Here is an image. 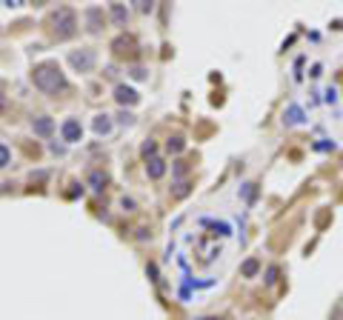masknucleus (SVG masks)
Listing matches in <instances>:
<instances>
[{
  "label": "nucleus",
  "instance_id": "nucleus-1",
  "mask_svg": "<svg viewBox=\"0 0 343 320\" xmlns=\"http://www.w3.org/2000/svg\"><path fill=\"white\" fill-rule=\"evenodd\" d=\"M32 83H35L43 95H57V92L66 89V77H63L60 66L54 60L37 63L35 69H32Z\"/></svg>",
  "mask_w": 343,
  "mask_h": 320
},
{
  "label": "nucleus",
  "instance_id": "nucleus-2",
  "mask_svg": "<svg viewBox=\"0 0 343 320\" xmlns=\"http://www.w3.org/2000/svg\"><path fill=\"white\" fill-rule=\"evenodd\" d=\"M52 29H54V35L60 37V40H66V37L75 35V32H78V15H75V9L60 6V9L52 15Z\"/></svg>",
  "mask_w": 343,
  "mask_h": 320
},
{
  "label": "nucleus",
  "instance_id": "nucleus-3",
  "mask_svg": "<svg viewBox=\"0 0 343 320\" xmlns=\"http://www.w3.org/2000/svg\"><path fill=\"white\" fill-rule=\"evenodd\" d=\"M69 63L75 66V71H92L97 63V54H95V49H80V52L69 54Z\"/></svg>",
  "mask_w": 343,
  "mask_h": 320
},
{
  "label": "nucleus",
  "instance_id": "nucleus-4",
  "mask_svg": "<svg viewBox=\"0 0 343 320\" xmlns=\"http://www.w3.org/2000/svg\"><path fill=\"white\" fill-rule=\"evenodd\" d=\"M114 100L120 103V106H134L138 100H141V95L132 89V86H126V83H120V86H114Z\"/></svg>",
  "mask_w": 343,
  "mask_h": 320
},
{
  "label": "nucleus",
  "instance_id": "nucleus-5",
  "mask_svg": "<svg viewBox=\"0 0 343 320\" xmlns=\"http://www.w3.org/2000/svg\"><path fill=\"white\" fill-rule=\"evenodd\" d=\"M112 49H114L117 57H132V54H134V40H132V37H126V35H120L112 43Z\"/></svg>",
  "mask_w": 343,
  "mask_h": 320
},
{
  "label": "nucleus",
  "instance_id": "nucleus-6",
  "mask_svg": "<svg viewBox=\"0 0 343 320\" xmlns=\"http://www.w3.org/2000/svg\"><path fill=\"white\" fill-rule=\"evenodd\" d=\"M32 132L40 134V137H49V134L54 132V120L52 117H35V120H32Z\"/></svg>",
  "mask_w": 343,
  "mask_h": 320
},
{
  "label": "nucleus",
  "instance_id": "nucleus-7",
  "mask_svg": "<svg viewBox=\"0 0 343 320\" xmlns=\"http://www.w3.org/2000/svg\"><path fill=\"white\" fill-rule=\"evenodd\" d=\"M60 132H63V140H66V143H75V140H80V134H83V129H80V123H78V120H66Z\"/></svg>",
  "mask_w": 343,
  "mask_h": 320
},
{
  "label": "nucleus",
  "instance_id": "nucleus-8",
  "mask_svg": "<svg viewBox=\"0 0 343 320\" xmlns=\"http://www.w3.org/2000/svg\"><path fill=\"white\" fill-rule=\"evenodd\" d=\"M86 20H89V32H100V26H103V9H97V6H92V9H86Z\"/></svg>",
  "mask_w": 343,
  "mask_h": 320
},
{
  "label": "nucleus",
  "instance_id": "nucleus-9",
  "mask_svg": "<svg viewBox=\"0 0 343 320\" xmlns=\"http://www.w3.org/2000/svg\"><path fill=\"white\" fill-rule=\"evenodd\" d=\"M146 175H149L152 180H160L163 175H166V163L160 157H152V160H146Z\"/></svg>",
  "mask_w": 343,
  "mask_h": 320
},
{
  "label": "nucleus",
  "instance_id": "nucleus-10",
  "mask_svg": "<svg viewBox=\"0 0 343 320\" xmlns=\"http://www.w3.org/2000/svg\"><path fill=\"white\" fill-rule=\"evenodd\" d=\"M109 12H112V20L117 23V26H123L126 20H129V9H126L123 3H112V9Z\"/></svg>",
  "mask_w": 343,
  "mask_h": 320
},
{
  "label": "nucleus",
  "instance_id": "nucleus-11",
  "mask_svg": "<svg viewBox=\"0 0 343 320\" xmlns=\"http://www.w3.org/2000/svg\"><path fill=\"white\" fill-rule=\"evenodd\" d=\"M240 272H243V277H255L257 272H260V260L257 258H249L243 266H240Z\"/></svg>",
  "mask_w": 343,
  "mask_h": 320
},
{
  "label": "nucleus",
  "instance_id": "nucleus-12",
  "mask_svg": "<svg viewBox=\"0 0 343 320\" xmlns=\"http://www.w3.org/2000/svg\"><path fill=\"white\" fill-rule=\"evenodd\" d=\"M109 129H112V120H109V115H97V117H95V132H97V134H109Z\"/></svg>",
  "mask_w": 343,
  "mask_h": 320
},
{
  "label": "nucleus",
  "instance_id": "nucleus-13",
  "mask_svg": "<svg viewBox=\"0 0 343 320\" xmlns=\"http://www.w3.org/2000/svg\"><path fill=\"white\" fill-rule=\"evenodd\" d=\"M89 183H92V189H103L106 186V172H92V175H89Z\"/></svg>",
  "mask_w": 343,
  "mask_h": 320
},
{
  "label": "nucleus",
  "instance_id": "nucleus-14",
  "mask_svg": "<svg viewBox=\"0 0 343 320\" xmlns=\"http://www.w3.org/2000/svg\"><path fill=\"white\" fill-rule=\"evenodd\" d=\"M183 146H186L183 137H172V140L166 143V149H169V151H183Z\"/></svg>",
  "mask_w": 343,
  "mask_h": 320
},
{
  "label": "nucleus",
  "instance_id": "nucleus-15",
  "mask_svg": "<svg viewBox=\"0 0 343 320\" xmlns=\"http://www.w3.org/2000/svg\"><path fill=\"white\" fill-rule=\"evenodd\" d=\"M155 151H158V146H155V143H143V157H146V160H152V157H155Z\"/></svg>",
  "mask_w": 343,
  "mask_h": 320
},
{
  "label": "nucleus",
  "instance_id": "nucleus-16",
  "mask_svg": "<svg viewBox=\"0 0 343 320\" xmlns=\"http://www.w3.org/2000/svg\"><path fill=\"white\" fill-rule=\"evenodd\" d=\"M12 160V151L6 149V146H3V143H0V166H6V163H9Z\"/></svg>",
  "mask_w": 343,
  "mask_h": 320
},
{
  "label": "nucleus",
  "instance_id": "nucleus-17",
  "mask_svg": "<svg viewBox=\"0 0 343 320\" xmlns=\"http://www.w3.org/2000/svg\"><path fill=\"white\" fill-rule=\"evenodd\" d=\"M132 77L134 80H143V77H146V71H143V69H132Z\"/></svg>",
  "mask_w": 343,
  "mask_h": 320
},
{
  "label": "nucleus",
  "instance_id": "nucleus-18",
  "mask_svg": "<svg viewBox=\"0 0 343 320\" xmlns=\"http://www.w3.org/2000/svg\"><path fill=\"white\" fill-rule=\"evenodd\" d=\"M275 277H278V269H269V272H266V280H269V283H272Z\"/></svg>",
  "mask_w": 343,
  "mask_h": 320
},
{
  "label": "nucleus",
  "instance_id": "nucleus-19",
  "mask_svg": "<svg viewBox=\"0 0 343 320\" xmlns=\"http://www.w3.org/2000/svg\"><path fill=\"white\" fill-rule=\"evenodd\" d=\"M6 112V95H0V115Z\"/></svg>",
  "mask_w": 343,
  "mask_h": 320
},
{
  "label": "nucleus",
  "instance_id": "nucleus-20",
  "mask_svg": "<svg viewBox=\"0 0 343 320\" xmlns=\"http://www.w3.org/2000/svg\"><path fill=\"white\" fill-rule=\"evenodd\" d=\"M197 320H220V317H197Z\"/></svg>",
  "mask_w": 343,
  "mask_h": 320
}]
</instances>
